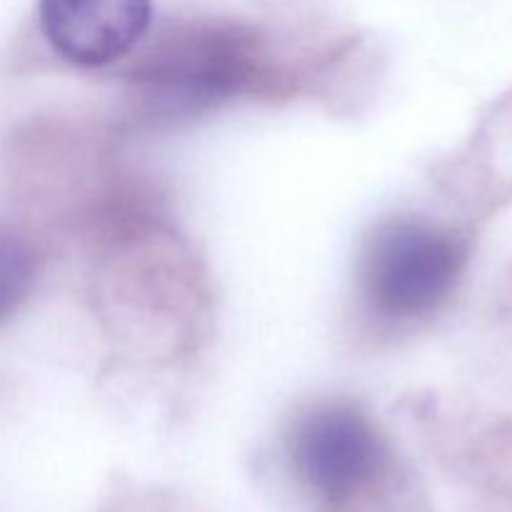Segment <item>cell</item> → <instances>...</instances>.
Segmentation results:
<instances>
[{"instance_id":"6da1fadb","label":"cell","mask_w":512,"mask_h":512,"mask_svg":"<svg viewBox=\"0 0 512 512\" xmlns=\"http://www.w3.org/2000/svg\"><path fill=\"white\" fill-rule=\"evenodd\" d=\"M268 73V50L238 23H195L165 33L133 70L145 115L180 120L253 90Z\"/></svg>"},{"instance_id":"7a4b0ae2","label":"cell","mask_w":512,"mask_h":512,"mask_svg":"<svg viewBox=\"0 0 512 512\" xmlns=\"http://www.w3.org/2000/svg\"><path fill=\"white\" fill-rule=\"evenodd\" d=\"M463 263V243L448 230L425 220H390L365 250V295L383 318H420L448 298Z\"/></svg>"},{"instance_id":"3957f363","label":"cell","mask_w":512,"mask_h":512,"mask_svg":"<svg viewBox=\"0 0 512 512\" xmlns=\"http://www.w3.org/2000/svg\"><path fill=\"white\" fill-rule=\"evenodd\" d=\"M383 455L373 423L348 403L318 405L295 425V470L328 503H345L368 488Z\"/></svg>"},{"instance_id":"277c9868","label":"cell","mask_w":512,"mask_h":512,"mask_svg":"<svg viewBox=\"0 0 512 512\" xmlns=\"http://www.w3.org/2000/svg\"><path fill=\"white\" fill-rule=\"evenodd\" d=\"M153 0H40L48 43L75 65H108L143 40Z\"/></svg>"},{"instance_id":"5b68a950","label":"cell","mask_w":512,"mask_h":512,"mask_svg":"<svg viewBox=\"0 0 512 512\" xmlns=\"http://www.w3.org/2000/svg\"><path fill=\"white\" fill-rule=\"evenodd\" d=\"M35 250L23 235L0 228V320L8 318L35 283Z\"/></svg>"}]
</instances>
